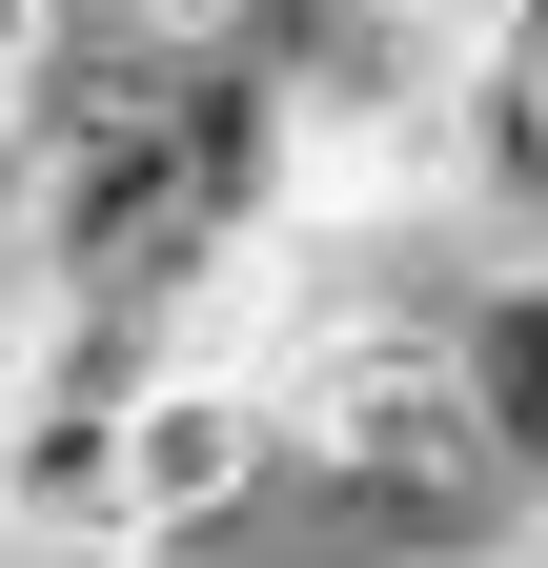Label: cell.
<instances>
[{
    "label": "cell",
    "instance_id": "3",
    "mask_svg": "<svg viewBox=\"0 0 548 568\" xmlns=\"http://www.w3.org/2000/svg\"><path fill=\"white\" fill-rule=\"evenodd\" d=\"M447 386H467V467L508 487V508H548V264H467L447 284Z\"/></svg>",
    "mask_w": 548,
    "mask_h": 568
},
{
    "label": "cell",
    "instance_id": "4",
    "mask_svg": "<svg viewBox=\"0 0 548 568\" xmlns=\"http://www.w3.org/2000/svg\"><path fill=\"white\" fill-rule=\"evenodd\" d=\"M41 61H61V0H0V102H21Z\"/></svg>",
    "mask_w": 548,
    "mask_h": 568
},
{
    "label": "cell",
    "instance_id": "2",
    "mask_svg": "<svg viewBox=\"0 0 548 568\" xmlns=\"http://www.w3.org/2000/svg\"><path fill=\"white\" fill-rule=\"evenodd\" d=\"M264 508H285V426L224 366H163L122 406V568H224Z\"/></svg>",
    "mask_w": 548,
    "mask_h": 568
},
{
    "label": "cell",
    "instance_id": "1",
    "mask_svg": "<svg viewBox=\"0 0 548 568\" xmlns=\"http://www.w3.org/2000/svg\"><path fill=\"white\" fill-rule=\"evenodd\" d=\"M264 426H285V487H346L366 528H447L467 487H488L427 305H346L325 345H285V366H264Z\"/></svg>",
    "mask_w": 548,
    "mask_h": 568
},
{
    "label": "cell",
    "instance_id": "5",
    "mask_svg": "<svg viewBox=\"0 0 548 568\" xmlns=\"http://www.w3.org/2000/svg\"><path fill=\"white\" fill-rule=\"evenodd\" d=\"M508 568H548V508H508Z\"/></svg>",
    "mask_w": 548,
    "mask_h": 568
}]
</instances>
